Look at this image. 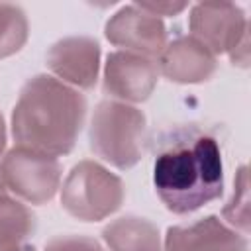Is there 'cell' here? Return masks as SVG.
Returning <instances> with one entry per match:
<instances>
[{
    "mask_svg": "<svg viewBox=\"0 0 251 251\" xmlns=\"http://www.w3.org/2000/svg\"><path fill=\"white\" fill-rule=\"evenodd\" d=\"M6 124H4V116H2V112H0V159H2V155H4V149H6Z\"/></svg>",
    "mask_w": 251,
    "mask_h": 251,
    "instance_id": "obj_20",
    "label": "cell"
},
{
    "mask_svg": "<svg viewBox=\"0 0 251 251\" xmlns=\"http://www.w3.org/2000/svg\"><path fill=\"white\" fill-rule=\"evenodd\" d=\"M29 37L27 16L22 6L0 2V59L16 55Z\"/></svg>",
    "mask_w": 251,
    "mask_h": 251,
    "instance_id": "obj_14",
    "label": "cell"
},
{
    "mask_svg": "<svg viewBox=\"0 0 251 251\" xmlns=\"http://www.w3.org/2000/svg\"><path fill=\"white\" fill-rule=\"evenodd\" d=\"M153 186L173 214L184 216L224 194V159L216 135L198 126L161 133L153 161Z\"/></svg>",
    "mask_w": 251,
    "mask_h": 251,
    "instance_id": "obj_1",
    "label": "cell"
},
{
    "mask_svg": "<svg viewBox=\"0 0 251 251\" xmlns=\"http://www.w3.org/2000/svg\"><path fill=\"white\" fill-rule=\"evenodd\" d=\"M124 198V180L90 159L78 161L61 186L63 210L80 222H100L110 218L122 208Z\"/></svg>",
    "mask_w": 251,
    "mask_h": 251,
    "instance_id": "obj_4",
    "label": "cell"
},
{
    "mask_svg": "<svg viewBox=\"0 0 251 251\" xmlns=\"http://www.w3.org/2000/svg\"><path fill=\"white\" fill-rule=\"evenodd\" d=\"M145 133L147 118L139 108L118 100H102L90 118L88 145L104 163L127 171L143 157Z\"/></svg>",
    "mask_w": 251,
    "mask_h": 251,
    "instance_id": "obj_3",
    "label": "cell"
},
{
    "mask_svg": "<svg viewBox=\"0 0 251 251\" xmlns=\"http://www.w3.org/2000/svg\"><path fill=\"white\" fill-rule=\"evenodd\" d=\"M157 63L161 75L176 84L206 82L218 69V57L190 35H178L167 41Z\"/></svg>",
    "mask_w": 251,
    "mask_h": 251,
    "instance_id": "obj_11",
    "label": "cell"
},
{
    "mask_svg": "<svg viewBox=\"0 0 251 251\" xmlns=\"http://www.w3.org/2000/svg\"><path fill=\"white\" fill-rule=\"evenodd\" d=\"M6 190V186H4V182H2V178H0V192H4Z\"/></svg>",
    "mask_w": 251,
    "mask_h": 251,
    "instance_id": "obj_22",
    "label": "cell"
},
{
    "mask_svg": "<svg viewBox=\"0 0 251 251\" xmlns=\"http://www.w3.org/2000/svg\"><path fill=\"white\" fill-rule=\"evenodd\" d=\"M231 65L235 67H241V69H247L249 67V33L227 53Z\"/></svg>",
    "mask_w": 251,
    "mask_h": 251,
    "instance_id": "obj_18",
    "label": "cell"
},
{
    "mask_svg": "<svg viewBox=\"0 0 251 251\" xmlns=\"http://www.w3.org/2000/svg\"><path fill=\"white\" fill-rule=\"evenodd\" d=\"M102 239L108 251H163L159 227L141 216H122L112 220L102 229Z\"/></svg>",
    "mask_w": 251,
    "mask_h": 251,
    "instance_id": "obj_12",
    "label": "cell"
},
{
    "mask_svg": "<svg viewBox=\"0 0 251 251\" xmlns=\"http://www.w3.org/2000/svg\"><path fill=\"white\" fill-rule=\"evenodd\" d=\"M159 76L161 71L157 61L127 51H112L104 63L102 90L110 100L133 106L145 102L153 94Z\"/></svg>",
    "mask_w": 251,
    "mask_h": 251,
    "instance_id": "obj_8",
    "label": "cell"
},
{
    "mask_svg": "<svg viewBox=\"0 0 251 251\" xmlns=\"http://www.w3.org/2000/svg\"><path fill=\"white\" fill-rule=\"evenodd\" d=\"M222 216L227 222V226L233 227L235 231H239L243 235L249 233V222H251V214H249V175H247L245 165H241L235 173L233 192H231V198L226 202V206L222 210Z\"/></svg>",
    "mask_w": 251,
    "mask_h": 251,
    "instance_id": "obj_15",
    "label": "cell"
},
{
    "mask_svg": "<svg viewBox=\"0 0 251 251\" xmlns=\"http://www.w3.org/2000/svg\"><path fill=\"white\" fill-rule=\"evenodd\" d=\"M43 251H104V247L86 235H57L45 243Z\"/></svg>",
    "mask_w": 251,
    "mask_h": 251,
    "instance_id": "obj_16",
    "label": "cell"
},
{
    "mask_svg": "<svg viewBox=\"0 0 251 251\" xmlns=\"http://www.w3.org/2000/svg\"><path fill=\"white\" fill-rule=\"evenodd\" d=\"M135 4L159 20L161 18H175L190 6L188 2H176V0H143V2H135Z\"/></svg>",
    "mask_w": 251,
    "mask_h": 251,
    "instance_id": "obj_17",
    "label": "cell"
},
{
    "mask_svg": "<svg viewBox=\"0 0 251 251\" xmlns=\"http://www.w3.org/2000/svg\"><path fill=\"white\" fill-rule=\"evenodd\" d=\"M63 167L57 157H49L24 147H12L0 159V178L18 200L45 204L61 188Z\"/></svg>",
    "mask_w": 251,
    "mask_h": 251,
    "instance_id": "obj_5",
    "label": "cell"
},
{
    "mask_svg": "<svg viewBox=\"0 0 251 251\" xmlns=\"http://www.w3.org/2000/svg\"><path fill=\"white\" fill-rule=\"evenodd\" d=\"M106 39L120 51L135 53L159 61L167 47V27L163 20L141 10L135 2L122 6L104 25Z\"/></svg>",
    "mask_w": 251,
    "mask_h": 251,
    "instance_id": "obj_7",
    "label": "cell"
},
{
    "mask_svg": "<svg viewBox=\"0 0 251 251\" xmlns=\"http://www.w3.org/2000/svg\"><path fill=\"white\" fill-rule=\"evenodd\" d=\"M188 29L190 37L218 57L229 53L249 33V22L243 8L233 2H200L190 6Z\"/></svg>",
    "mask_w": 251,
    "mask_h": 251,
    "instance_id": "obj_6",
    "label": "cell"
},
{
    "mask_svg": "<svg viewBox=\"0 0 251 251\" xmlns=\"http://www.w3.org/2000/svg\"><path fill=\"white\" fill-rule=\"evenodd\" d=\"M86 98L80 90L51 75H35L20 90L10 127L16 147L49 157L69 155L86 118Z\"/></svg>",
    "mask_w": 251,
    "mask_h": 251,
    "instance_id": "obj_2",
    "label": "cell"
},
{
    "mask_svg": "<svg viewBox=\"0 0 251 251\" xmlns=\"http://www.w3.org/2000/svg\"><path fill=\"white\" fill-rule=\"evenodd\" d=\"M163 251H249V241L218 216H206L167 227Z\"/></svg>",
    "mask_w": 251,
    "mask_h": 251,
    "instance_id": "obj_10",
    "label": "cell"
},
{
    "mask_svg": "<svg viewBox=\"0 0 251 251\" xmlns=\"http://www.w3.org/2000/svg\"><path fill=\"white\" fill-rule=\"evenodd\" d=\"M24 251H37V249H35L33 245H27V243H25V245H24Z\"/></svg>",
    "mask_w": 251,
    "mask_h": 251,
    "instance_id": "obj_21",
    "label": "cell"
},
{
    "mask_svg": "<svg viewBox=\"0 0 251 251\" xmlns=\"http://www.w3.org/2000/svg\"><path fill=\"white\" fill-rule=\"evenodd\" d=\"M24 245L25 243H18L10 237L0 235V251H24Z\"/></svg>",
    "mask_w": 251,
    "mask_h": 251,
    "instance_id": "obj_19",
    "label": "cell"
},
{
    "mask_svg": "<svg viewBox=\"0 0 251 251\" xmlns=\"http://www.w3.org/2000/svg\"><path fill=\"white\" fill-rule=\"evenodd\" d=\"M100 43L86 35H69L55 41L47 55L45 65L51 76L76 88H94L100 73Z\"/></svg>",
    "mask_w": 251,
    "mask_h": 251,
    "instance_id": "obj_9",
    "label": "cell"
},
{
    "mask_svg": "<svg viewBox=\"0 0 251 251\" xmlns=\"http://www.w3.org/2000/svg\"><path fill=\"white\" fill-rule=\"evenodd\" d=\"M35 231L33 212L6 190L0 192V235L25 243Z\"/></svg>",
    "mask_w": 251,
    "mask_h": 251,
    "instance_id": "obj_13",
    "label": "cell"
}]
</instances>
